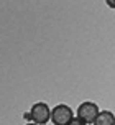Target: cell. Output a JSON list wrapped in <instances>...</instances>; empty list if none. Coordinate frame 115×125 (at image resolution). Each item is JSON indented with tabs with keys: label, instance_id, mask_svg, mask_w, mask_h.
Returning a JSON list of instances; mask_svg holds the SVG:
<instances>
[{
	"label": "cell",
	"instance_id": "cell-1",
	"mask_svg": "<svg viewBox=\"0 0 115 125\" xmlns=\"http://www.w3.org/2000/svg\"><path fill=\"white\" fill-rule=\"evenodd\" d=\"M25 117L30 119L33 124L45 125L51 120V109L48 107L46 102H36V104H33L30 114H25Z\"/></svg>",
	"mask_w": 115,
	"mask_h": 125
},
{
	"label": "cell",
	"instance_id": "cell-2",
	"mask_svg": "<svg viewBox=\"0 0 115 125\" xmlns=\"http://www.w3.org/2000/svg\"><path fill=\"white\" fill-rule=\"evenodd\" d=\"M99 114H100V110H99V105H97L96 102L86 100V102H82L81 105L77 107L76 117H79L81 120H84L86 124L89 125V124H96Z\"/></svg>",
	"mask_w": 115,
	"mask_h": 125
},
{
	"label": "cell",
	"instance_id": "cell-3",
	"mask_svg": "<svg viewBox=\"0 0 115 125\" xmlns=\"http://www.w3.org/2000/svg\"><path fill=\"white\" fill-rule=\"evenodd\" d=\"M74 117L76 115L72 112V109L66 104H59L51 109V122L54 125H69Z\"/></svg>",
	"mask_w": 115,
	"mask_h": 125
},
{
	"label": "cell",
	"instance_id": "cell-4",
	"mask_svg": "<svg viewBox=\"0 0 115 125\" xmlns=\"http://www.w3.org/2000/svg\"><path fill=\"white\" fill-rule=\"evenodd\" d=\"M94 125H115V115L110 110H100Z\"/></svg>",
	"mask_w": 115,
	"mask_h": 125
},
{
	"label": "cell",
	"instance_id": "cell-5",
	"mask_svg": "<svg viewBox=\"0 0 115 125\" xmlns=\"http://www.w3.org/2000/svg\"><path fill=\"white\" fill-rule=\"evenodd\" d=\"M69 125H87V124H86L84 120H81L79 117H74V119L71 120V124H69Z\"/></svg>",
	"mask_w": 115,
	"mask_h": 125
},
{
	"label": "cell",
	"instance_id": "cell-6",
	"mask_svg": "<svg viewBox=\"0 0 115 125\" xmlns=\"http://www.w3.org/2000/svg\"><path fill=\"white\" fill-rule=\"evenodd\" d=\"M107 5H109L110 8H115V2H112V0H107Z\"/></svg>",
	"mask_w": 115,
	"mask_h": 125
},
{
	"label": "cell",
	"instance_id": "cell-7",
	"mask_svg": "<svg viewBox=\"0 0 115 125\" xmlns=\"http://www.w3.org/2000/svg\"><path fill=\"white\" fill-rule=\"evenodd\" d=\"M26 125H38V124H33V122H30V124H26Z\"/></svg>",
	"mask_w": 115,
	"mask_h": 125
}]
</instances>
